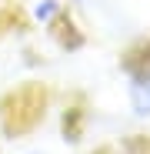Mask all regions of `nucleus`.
<instances>
[{"label": "nucleus", "mask_w": 150, "mask_h": 154, "mask_svg": "<svg viewBox=\"0 0 150 154\" xmlns=\"http://www.w3.org/2000/svg\"><path fill=\"white\" fill-rule=\"evenodd\" d=\"M127 77V107L137 121H150V40H143L123 60Z\"/></svg>", "instance_id": "obj_1"}, {"label": "nucleus", "mask_w": 150, "mask_h": 154, "mask_svg": "<svg viewBox=\"0 0 150 154\" xmlns=\"http://www.w3.org/2000/svg\"><path fill=\"white\" fill-rule=\"evenodd\" d=\"M23 17L34 30H43L54 37L63 23L73 17V7L67 0H27V7H23Z\"/></svg>", "instance_id": "obj_2"}, {"label": "nucleus", "mask_w": 150, "mask_h": 154, "mask_svg": "<svg viewBox=\"0 0 150 154\" xmlns=\"http://www.w3.org/2000/svg\"><path fill=\"white\" fill-rule=\"evenodd\" d=\"M67 4H70L73 10H80V7H87V4H90V0H67Z\"/></svg>", "instance_id": "obj_3"}, {"label": "nucleus", "mask_w": 150, "mask_h": 154, "mask_svg": "<svg viewBox=\"0 0 150 154\" xmlns=\"http://www.w3.org/2000/svg\"><path fill=\"white\" fill-rule=\"evenodd\" d=\"M17 154H47V151H40V147H23V151H17Z\"/></svg>", "instance_id": "obj_4"}]
</instances>
